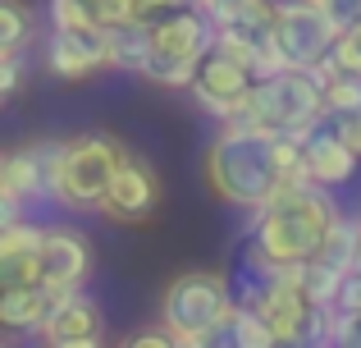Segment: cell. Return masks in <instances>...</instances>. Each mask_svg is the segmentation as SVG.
I'll list each match as a JSON object with an SVG mask.
<instances>
[{"mask_svg": "<svg viewBox=\"0 0 361 348\" xmlns=\"http://www.w3.org/2000/svg\"><path fill=\"white\" fill-rule=\"evenodd\" d=\"M329 60H334L343 73H357V78H361V23H357V28H343V32H338L334 55H329Z\"/></svg>", "mask_w": 361, "mask_h": 348, "instance_id": "603a6c76", "label": "cell"}, {"mask_svg": "<svg viewBox=\"0 0 361 348\" xmlns=\"http://www.w3.org/2000/svg\"><path fill=\"white\" fill-rule=\"evenodd\" d=\"M329 124H334L338 138H343V143L361 156V106H357V110H338V115H329Z\"/></svg>", "mask_w": 361, "mask_h": 348, "instance_id": "cb8c5ba5", "label": "cell"}, {"mask_svg": "<svg viewBox=\"0 0 361 348\" xmlns=\"http://www.w3.org/2000/svg\"><path fill=\"white\" fill-rule=\"evenodd\" d=\"M211 51H215V23L197 5H188L178 14L151 23V60L142 78L156 83V88L183 92V88H192L197 69H202V60Z\"/></svg>", "mask_w": 361, "mask_h": 348, "instance_id": "8992f818", "label": "cell"}, {"mask_svg": "<svg viewBox=\"0 0 361 348\" xmlns=\"http://www.w3.org/2000/svg\"><path fill=\"white\" fill-rule=\"evenodd\" d=\"M302 152H307V170H311L316 184L343 188V184H353V179H357V161H361V156L343 143V138H338V128L329 124V115L320 119L307 138H302Z\"/></svg>", "mask_w": 361, "mask_h": 348, "instance_id": "5bb4252c", "label": "cell"}, {"mask_svg": "<svg viewBox=\"0 0 361 348\" xmlns=\"http://www.w3.org/2000/svg\"><path fill=\"white\" fill-rule=\"evenodd\" d=\"M274 32H279V46L293 69H316L334 55V42L343 28L334 23L325 0H279Z\"/></svg>", "mask_w": 361, "mask_h": 348, "instance_id": "52a82bcc", "label": "cell"}, {"mask_svg": "<svg viewBox=\"0 0 361 348\" xmlns=\"http://www.w3.org/2000/svg\"><path fill=\"white\" fill-rule=\"evenodd\" d=\"M18 78H23V60H18V51H5V60H0V97H14L18 92Z\"/></svg>", "mask_w": 361, "mask_h": 348, "instance_id": "484cf974", "label": "cell"}, {"mask_svg": "<svg viewBox=\"0 0 361 348\" xmlns=\"http://www.w3.org/2000/svg\"><path fill=\"white\" fill-rule=\"evenodd\" d=\"M123 147L106 133H82L69 143H46V188L55 206L69 211H97L110 179L123 165Z\"/></svg>", "mask_w": 361, "mask_h": 348, "instance_id": "5b68a950", "label": "cell"}, {"mask_svg": "<svg viewBox=\"0 0 361 348\" xmlns=\"http://www.w3.org/2000/svg\"><path fill=\"white\" fill-rule=\"evenodd\" d=\"M156 206H160V179H156V170H151L142 156L128 152L123 165H119V174L110 179V188H106V197H101L97 211L106 215V220L137 224V220H147Z\"/></svg>", "mask_w": 361, "mask_h": 348, "instance_id": "8fae6325", "label": "cell"}, {"mask_svg": "<svg viewBox=\"0 0 361 348\" xmlns=\"http://www.w3.org/2000/svg\"><path fill=\"white\" fill-rule=\"evenodd\" d=\"M192 0H137V18H147V23H160V18L178 14V9H188Z\"/></svg>", "mask_w": 361, "mask_h": 348, "instance_id": "d4e9b609", "label": "cell"}, {"mask_svg": "<svg viewBox=\"0 0 361 348\" xmlns=\"http://www.w3.org/2000/svg\"><path fill=\"white\" fill-rule=\"evenodd\" d=\"M37 14L23 0H0V51H18V46L32 37Z\"/></svg>", "mask_w": 361, "mask_h": 348, "instance_id": "ffe728a7", "label": "cell"}, {"mask_svg": "<svg viewBox=\"0 0 361 348\" xmlns=\"http://www.w3.org/2000/svg\"><path fill=\"white\" fill-rule=\"evenodd\" d=\"M192 5H197V9H202V14H206V18H211V23H215V28H220V23H229V18H233V14H238V9L247 5V0H192Z\"/></svg>", "mask_w": 361, "mask_h": 348, "instance_id": "4316f807", "label": "cell"}, {"mask_svg": "<svg viewBox=\"0 0 361 348\" xmlns=\"http://www.w3.org/2000/svg\"><path fill=\"white\" fill-rule=\"evenodd\" d=\"M252 303H256V312L270 321V330H274L279 344H307L316 303L307 298V289H302L288 270H265V280H261Z\"/></svg>", "mask_w": 361, "mask_h": 348, "instance_id": "9c48e42d", "label": "cell"}, {"mask_svg": "<svg viewBox=\"0 0 361 348\" xmlns=\"http://www.w3.org/2000/svg\"><path fill=\"white\" fill-rule=\"evenodd\" d=\"M42 243H46V229L32 220L0 224V257H42Z\"/></svg>", "mask_w": 361, "mask_h": 348, "instance_id": "44dd1931", "label": "cell"}, {"mask_svg": "<svg viewBox=\"0 0 361 348\" xmlns=\"http://www.w3.org/2000/svg\"><path fill=\"white\" fill-rule=\"evenodd\" d=\"M233 348H279L270 321L256 312V303H238V312H233Z\"/></svg>", "mask_w": 361, "mask_h": 348, "instance_id": "d6986e66", "label": "cell"}, {"mask_svg": "<svg viewBox=\"0 0 361 348\" xmlns=\"http://www.w3.org/2000/svg\"><path fill=\"white\" fill-rule=\"evenodd\" d=\"M0 193L18 197V202H51V188H46V143L32 147H14L0 161Z\"/></svg>", "mask_w": 361, "mask_h": 348, "instance_id": "2e32d148", "label": "cell"}, {"mask_svg": "<svg viewBox=\"0 0 361 348\" xmlns=\"http://www.w3.org/2000/svg\"><path fill=\"white\" fill-rule=\"evenodd\" d=\"M320 261H329L343 275L361 266V215H334V224L325 229V243H320Z\"/></svg>", "mask_w": 361, "mask_h": 348, "instance_id": "ac0fdd59", "label": "cell"}, {"mask_svg": "<svg viewBox=\"0 0 361 348\" xmlns=\"http://www.w3.org/2000/svg\"><path fill=\"white\" fill-rule=\"evenodd\" d=\"M64 289L46 284V280H37V284H9L0 289V325L14 335H42L46 316H51V307L60 303Z\"/></svg>", "mask_w": 361, "mask_h": 348, "instance_id": "9a60e30c", "label": "cell"}, {"mask_svg": "<svg viewBox=\"0 0 361 348\" xmlns=\"http://www.w3.org/2000/svg\"><path fill=\"white\" fill-rule=\"evenodd\" d=\"M233 312H238V298H233V284L224 275L183 270L160 294L156 325H165L174 344L211 348V344H233Z\"/></svg>", "mask_w": 361, "mask_h": 348, "instance_id": "3957f363", "label": "cell"}, {"mask_svg": "<svg viewBox=\"0 0 361 348\" xmlns=\"http://www.w3.org/2000/svg\"><path fill=\"white\" fill-rule=\"evenodd\" d=\"M42 60L55 78L82 83L110 64V32L106 28H51Z\"/></svg>", "mask_w": 361, "mask_h": 348, "instance_id": "30bf717a", "label": "cell"}, {"mask_svg": "<svg viewBox=\"0 0 361 348\" xmlns=\"http://www.w3.org/2000/svg\"><path fill=\"white\" fill-rule=\"evenodd\" d=\"M206 184L220 202L238 206V211H261L283 188L279 143L261 128L224 124L211 152H206Z\"/></svg>", "mask_w": 361, "mask_h": 348, "instance_id": "7a4b0ae2", "label": "cell"}, {"mask_svg": "<svg viewBox=\"0 0 361 348\" xmlns=\"http://www.w3.org/2000/svg\"><path fill=\"white\" fill-rule=\"evenodd\" d=\"M252 215L256 220H252V243H247V266L252 270H283V266L320 257L325 229L343 211L334 206L325 184H283Z\"/></svg>", "mask_w": 361, "mask_h": 348, "instance_id": "6da1fadb", "label": "cell"}, {"mask_svg": "<svg viewBox=\"0 0 361 348\" xmlns=\"http://www.w3.org/2000/svg\"><path fill=\"white\" fill-rule=\"evenodd\" d=\"M252 88H256V73L247 69L238 55H229V51L215 46V51L202 60V69H197V78H192L188 92H192L197 110L215 115L220 124H229V119H238V110L247 106Z\"/></svg>", "mask_w": 361, "mask_h": 348, "instance_id": "ba28073f", "label": "cell"}, {"mask_svg": "<svg viewBox=\"0 0 361 348\" xmlns=\"http://www.w3.org/2000/svg\"><path fill=\"white\" fill-rule=\"evenodd\" d=\"M101 335H106V316L82 289H64L42 325V344L51 348H92L101 344Z\"/></svg>", "mask_w": 361, "mask_h": 348, "instance_id": "7c38bea8", "label": "cell"}, {"mask_svg": "<svg viewBox=\"0 0 361 348\" xmlns=\"http://www.w3.org/2000/svg\"><path fill=\"white\" fill-rule=\"evenodd\" d=\"M92 275V243L87 234L69 229V224H55L46 229L42 243V280L55 289H82Z\"/></svg>", "mask_w": 361, "mask_h": 348, "instance_id": "4fadbf2b", "label": "cell"}, {"mask_svg": "<svg viewBox=\"0 0 361 348\" xmlns=\"http://www.w3.org/2000/svg\"><path fill=\"white\" fill-rule=\"evenodd\" d=\"M325 115V78L316 69H283L274 78H256L247 106L229 124L261 128L270 138H307Z\"/></svg>", "mask_w": 361, "mask_h": 348, "instance_id": "277c9868", "label": "cell"}, {"mask_svg": "<svg viewBox=\"0 0 361 348\" xmlns=\"http://www.w3.org/2000/svg\"><path fill=\"white\" fill-rule=\"evenodd\" d=\"M106 32H110V69L147 73V60H151V23L147 18H128V23H115Z\"/></svg>", "mask_w": 361, "mask_h": 348, "instance_id": "e0dca14e", "label": "cell"}, {"mask_svg": "<svg viewBox=\"0 0 361 348\" xmlns=\"http://www.w3.org/2000/svg\"><path fill=\"white\" fill-rule=\"evenodd\" d=\"M51 28H101L87 0H51Z\"/></svg>", "mask_w": 361, "mask_h": 348, "instance_id": "7402d4cb", "label": "cell"}]
</instances>
